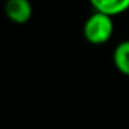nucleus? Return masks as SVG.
Masks as SVG:
<instances>
[{
  "label": "nucleus",
  "instance_id": "obj_1",
  "mask_svg": "<svg viewBox=\"0 0 129 129\" xmlns=\"http://www.w3.org/2000/svg\"><path fill=\"white\" fill-rule=\"evenodd\" d=\"M83 38L87 43L94 46H100L107 43L112 38L114 34V22L112 17L103 13L94 11L92 15L87 17L82 28Z\"/></svg>",
  "mask_w": 129,
  "mask_h": 129
},
{
  "label": "nucleus",
  "instance_id": "obj_3",
  "mask_svg": "<svg viewBox=\"0 0 129 129\" xmlns=\"http://www.w3.org/2000/svg\"><path fill=\"white\" fill-rule=\"evenodd\" d=\"M89 3L94 11L110 17L121 15L129 10V0H89Z\"/></svg>",
  "mask_w": 129,
  "mask_h": 129
},
{
  "label": "nucleus",
  "instance_id": "obj_4",
  "mask_svg": "<svg viewBox=\"0 0 129 129\" xmlns=\"http://www.w3.org/2000/svg\"><path fill=\"white\" fill-rule=\"evenodd\" d=\"M114 65L122 75L129 76V40L119 42L112 53Z\"/></svg>",
  "mask_w": 129,
  "mask_h": 129
},
{
  "label": "nucleus",
  "instance_id": "obj_2",
  "mask_svg": "<svg viewBox=\"0 0 129 129\" xmlns=\"http://www.w3.org/2000/svg\"><path fill=\"white\" fill-rule=\"evenodd\" d=\"M32 4L29 0H6L4 14L11 22L24 25L32 18Z\"/></svg>",
  "mask_w": 129,
  "mask_h": 129
}]
</instances>
